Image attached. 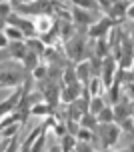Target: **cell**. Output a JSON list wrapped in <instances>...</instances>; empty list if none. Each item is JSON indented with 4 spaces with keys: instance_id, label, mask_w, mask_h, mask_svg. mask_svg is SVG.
<instances>
[{
    "instance_id": "cell-2",
    "label": "cell",
    "mask_w": 134,
    "mask_h": 152,
    "mask_svg": "<svg viewBox=\"0 0 134 152\" xmlns=\"http://www.w3.org/2000/svg\"><path fill=\"white\" fill-rule=\"evenodd\" d=\"M80 50H82V42H74V48H70V52H72L74 58L80 56Z\"/></svg>"
},
{
    "instance_id": "cell-9",
    "label": "cell",
    "mask_w": 134,
    "mask_h": 152,
    "mask_svg": "<svg viewBox=\"0 0 134 152\" xmlns=\"http://www.w3.org/2000/svg\"><path fill=\"white\" fill-rule=\"evenodd\" d=\"M52 152H58V150H52Z\"/></svg>"
},
{
    "instance_id": "cell-4",
    "label": "cell",
    "mask_w": 134,
    "mask_h": 152,
    "mask_svg": "<svg viewBox=\"0 0 134 152\" xmlns=\"http://www.w3.org/2000/svg\"><path fill=\"white\" fill-rule=\"evenodd\" d=\"M46 96H48L50 100H54V88H52V86H48V88H46Z\"/></svg>"
},
{
    "instance_id": "cell-8",
    "label": "cell",
    "mask_w": 134,
    "mask_h": 152,
    "mask_svg": "<svg viewBox=\"0 0 134 152\" xmlns=\"http://www.w3.org/2000/svg\"><path fill=\"white\" fill-rule=\"evenodd\" d=\"M132 92H134V86H132Z\"/></svg>"
},
{
    "instance_id": "cell-3",
    "label": "cell",
    "mask_w": 134,
    "mask_h": 152,
    "mask_svg": "<svg viewBox=\"0 0 134 152\" xmlns=\"http://www.w3.org/2000/svg\"><path fill=\"white\" fill-rule=\"evenodd\" d=\"M106 26H108V22H102L98 28H94V30H92V34H100L102 30H106Z\"/></svg>"
},
{
    "instance_id": "cell-7",
    "label": "cell",
    "mask_w": 134,
    "mask_h": 152,
    "mask_svg": "<svg viewBox=\"0 0 134 152\" xmlns=\"http://www.w3.org/2000/svg\"><path fill=\"white\" fill-rule=\"evenodd\" d=\"M130 14H132V16H134V8H132V10H130Z\"/></svg>"
},
{
    "instance_id": "cell-1",
    "label": "cell",
    "mask_w": 134,
    "mask_h": 152,
    "mask_svg": "<svg viewBox=\"0 0 134 152\" xmlns=\"http://www.w3.org/2000/svg\"><path fill=\"white\" fill-rule=\"evenodd\" d=\"M102 134H106L108 138H106V142H114V138H116V130L114 128H104L102 130Z\"/></svg>"
},
{
    "instance_id": "cell-5",
    "label": "cell",
    "mask_w": 134,
    "mask_h": 152,
    "mask_svg": "<svg viewBox=\"0 0 134 152\" xmlns=\"http://www.w3.org/2000/svg\"><path fill=\"white\" fill-rule=\"evenodd\" d=\"M76 16H78L82 22H86V20H88V16H86V14H82V12H76Z\"/></svg>"
},
{
    "instance_id": "cell-6",
    "label": "cell",
    "mask_w": 134,
    "mask_h": 152,
    "mask_svg": "<svg viewBox=\"0 0 134 152\" xmlns=\"http://www.w3.org/2000/svg\"><path fill=\"white\" fill-rule=\"evenodd\" d=\"M70 146H72V140H70V138H66V144H64V148H66V150H68V148H70Z\"/></svg>"
}]
</instances>
